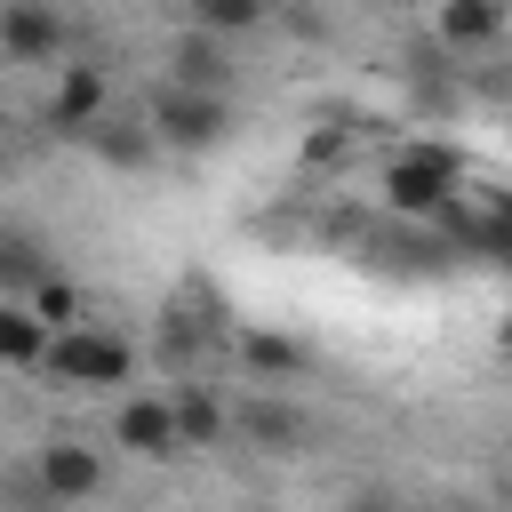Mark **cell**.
<instances>
[{
  "mask_svg": "<svg viewBox=\"0 0 512 512\" xmlns=\"http://www.w3.org/2000/svg\"><path fill=\"white\" fill-rule=\"evenodd\" d=\"M144 120H152L160 152H216L232 136V104L208 96V88H184V80H160L152 104H144Z\"/></svg>",
  "mask_w": 512,
  "mask_h": 512,
  "instance_id": "cell-1",
  "label": "cell"
},
{
  "mask_svg": "<svg viewBox=\"0 0 512 512\" xmlns=\"http://www.w3.org/2000/svg\"><path fill=\"white\" fill-rule=\"evenodd\" d=\"M40 368H48L56 384H128V376H136V352H128V336H104V328L72 320V328H48Z\"/></svg>",
  "mask_w": 512,
  "mask_h": 512,
  "instance_id": "cell-2",
  "label": "cell"
},
{
  "mask_svg": "<svg viewBox=\"0 0 512 512\" xmlns=\"http://www.w3.org/2000/svg\"><path fill=\"white\" fill-rule=\"evenodd\" d=\"M456 176H464V160H456V152H440V144H416V152L384 160V208H392V216H416V224H432V216H440V200L456 192Z\"/></svg>",
  "mask_w": 512,
  "mask_h": 512,
  "instance_id": "cell-3",
  "label": "cell"
},
{
  "mask_svg": "<svg viewBox=\"0 0 512 512\" xmlns=\"http://www.w3.org/2000/svg\"><path fill=\"white\" fill-rule=\"evenodd\" d=\"M0 56L8 64H56L64 56V8L56 0H0Z\"/></svg>",
  "mask_w": 512,
  "mask_h": 512,
  "instance_id": "cell-4",
  "label": "cell"
},
{
  "mask_svg": "<svg viewBox=\"0 0 512 512\" xmlns=\"http://www.w3.org/2000/svg\"><path fill=\"white\" fill-rule=\"evenodd\" d=\"M80 144H88L104 168H128V176L160 160V136H152V120H112V112H96V120L80 128Z\"/></svg>",
  "mask_w": 512,
  "mask_h": 512,
  "instance_id": "cell-5",
  "label": "cell"
},
{
  "mask_svg": "<svg viewBox=\"0 0 512 512\" xmlns=\"http://www.w3.org/2000/svg\"><path fill=\"white\" fill-rule=\"evenodd\" d=\"M96 488H104V456H96V448H80V440H48V448H40V496L80 504V496H96Z\"/></svg>",
  "mask_w": 512,
  "mask_h": 512,
  "instance_id": "cell-6",
  "label": "cell"
},
{
  "mask_svg": "<svg viewBox=\"0 0 512 512\" xmlns=\"http://www.w3.org/2000/svg\"><path fill=\"white\" fill-rule=\"evenodd\" d=\"M168 80H184V88H208V96H224V88H232V48H224L216 32H184V40L168 48Z\"/></svg>",
  "mask_w": 512,
  "mask_h": 512,
  "instance_id": "cell-7",
  "label": "cell"
},
{
  "mask_svg": "<svg viewBox=\"0 0 512 512\" xmlns=\"http://www.w3.org/2000/svg\"><path fill=\"white\" fill-rule=\"evenodd\" d=\"M112 440H120L128 456H176V416H168V400H120V408H112Z\"/></svg>",
  "mask_w": 512,
  "mask_h": 512,
  "instance_id": "cell-8",
  "label": "cell"
},
{
  "mask_svg": "<svg viewBox=\"0 0 512 512\" xmlns=\"http://www.w3.org/2000/svg\"><path fill=\"white\" fill-rule=\"evenodd\" d=\"M96 112H104V72H96V64H64V80H56V96H48V128H56V136H80Z\"/></svg>",
  "mask_w": 512,
  "mask_h": 512,
  "instance_id": "cell-9",
  "label": "cell"
},
{
  "mask_svg": "<svg viewBox=\"0 0 512 512\" xmlns=\"http://www.w3.org/2000/svg\"><path fill=\"white\" fill-rule=\"evenodd\" d=\"M432 32H440V48H496L504 40V0H440Z\"/></svg>",
  "mask_w": 512,
  "mask_h": 512,
  "instance_id": "cell-10",
  "label": "cell"
},
{
  "mask_svg": "<svg viewBox=\"0 0 512 512\" xmlns=\"http://www.w3.org/2000/svg\"><path fill=\"white\" fill-rule=\"evenodd\" d=\"M40 344H48V328L32 320V304L0 296V368H40Z\"/></svg>",
  "mask_w": 512,
  "mask_h": 512,
  "instance_id": "cell-11",
  "label": "cell"
},
{
  "mask_svg": "<svg viewBox=\"0 0 512 512\" xmlns=\"http://www.w3.org/2000/svg\"><path fill=\"white\" fill-rule=\"evenodd\" d=\"M240 360H248L256 376H312V344H296V336H272V328L240 336Z\"/></svg>",
  "mask_w": 512,
  "mask_h": 512,
  "instance_id": "cell-12",
  "label": "cell"
},
{
  "mask_svg": "<svg viewBox=\"0 0 512 512\" xmlns=\"http://www.w3.org/2000/svg\"><path fill=\"white\" fill-rule=\"evenodd\" d=\"M168 416H176V448H216V440H224V408H216L200 384H192V392H176V400H168Z\"/></svg>",
  "mask_w": 512,
  "mask_h": 512,
  "instance_id": "cell-13",
  "label": "cell"
},
{
  "mask_svg": "<svg viewBox=\"0 0 512 512\" xmlns=\"http://www.w3.org/2000/svg\"><path fill=\"white\" fill-rule=\"evenodd\" d=\"M240 432H248L256 448L288 456V448L304 440V416H296V408H280V400H248V408H240Z\"/></svg>",
  "mask_w": 512,
  "mask_h": 512,
  "instance_id": "cell-14",
  "label": "cell"
},
{
  "mask_svg": "<svg viewBox=\"0 0 512 512\" xmlns=\"http://www.w3.org/2000/svg\"><path fill=\"white\" fill-rule=\"evenodd\" d=\"M24 304H32V320H40V328H72V320L88 312V304H80V288H72V280H64L56 264H48V272H40L32 288H24Z\"/></svg>",
  "mask_w": 512,
  "mask_h": 512,
  "instance_id": "cell-15",
  "label": "cell"
},
{
  "mask_svg": "<svg viewBox=\"0 0 512 512\" xmlns=\"http://www.w3.org/2000/svg\"><path fill=\"white\" fill-rule=\"evenodd\" d=\"M264 16H272V0H192V24H200V32H216V40L256 32Z\"/></svg>",
  "mask_w": 512,
  "mask_h": 512,
  "instance_id": "cell-16",
  "label": "cell"
},
{
  "mask_svg": "<svg viewBox=\"0 0 512 512\" xmlns=\"http://www.w3.org/2000/svg\"><path fill=\"white\" fill-rule=\"evenodd\" d=\"M40 272H48L40 240H24V232H0V296H8V288H32Z\"/></svg>",
  "mask_w": 512,
  "mask_h": 512,
  "instance_id": "cell-17",
  "label": "cell"
}]
</instances>
